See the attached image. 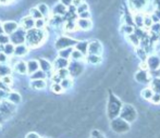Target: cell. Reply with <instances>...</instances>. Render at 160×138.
Segmentation results:
<instances>
[{"label": "cell", "mask_w": 160, "mask_h": 138, "mask_svg": "<svg viewBox=\"0 0 160 138\" xmlns=\"http://www.w3.org/2000/svg\"><path fill=\"white\" fill-rule=\"evenodd\" d=\"M45 33L42 29H31L28 33L26 34V42L31 47H36L44 40Z\"/></svg>", "instance_id": "obj_1"}, {"label": "cell", "mask_w": 160, "mask_h": 138, "mask_svg": "<svg viewBox=\"0 0 160 138\" xmlns=\"http://www.w3.org/2000/svg\"><path fill=\"white\" fill-rule=\"evenodd\" d=\"M26 39V33L25 29L20 28L18 31H15L13 34H11L10 36V40L12 42L13 45H22L24 42V40Z\"/></svg>", "instance_id": "obj_2"}, {"label": "cell", "mask_w": 160, "mask_h": 138, "mask_svg": "<svg viewBox=\"0 0 160 138\" xmlns=\"http://www.w3.org/2000/svg\"><path fill=\"white\" fill-rule=\"evenodd\" d=\"M15 106L14 103L10 102V101H7V102H3L1 106H0V113L3 115L4 117H8L14 112L15 110Z\"/></svg>", "instance_id": "obj_3"}, {"label": "cell", "mask_w": 160, "mask_h": 138, "mask_svg": "<svg viewBox=\"0 0 160 138\" xmlns=\"http://www.w3.org/2000/svg\"><path fill=\"white\" fill-rule=\"evenodd\" d=\"M74 42H75L74 40L70 39V38H68V37H61L56 42V48L60 49V50L65 49V48H70Z\"/></svg>", "instance_id": "obj_4"}, {"label": "cell", "mask_w": 160, "mask_h": 138, "mask_svg": "<svg viewBox=\"0 0 160 138\" xmlns=\"http://www.w3.org/2000/svg\"><path fill=\"white\" fill-rule=\"evenodd\" d=\"M18 29H19V25H18L17 22L8 21L3 24V32L7 35H11V34H13Z\"/></svg>", "instance_id": "obj_5"}, {"label": "cell", "mask_w": 160, "mask_h": 138, "mask_svg": "<svg viewBox=\"0 0 160 138\" xmlns=\"http://www.w3.org/2000/svg\"><path fill=\"white\" fill-rule=\"evenodd\" d=\"M102 51V47H101L99 42H92L88 44V52L91 55H96L99 56Z\"/></svg>", "instance_id": "obj_6"}, {"label": "cell", "mask_w": 160, "mask_h": 138, "mask_svg": "<svg viewBox=\"0 0 160 138\" xmlns=\"http://www.w3.org/2000/svg\"><path fill=\"white\" fill-rule=\"evenodd\" d=\"M34 26H35V20H34L31 15L25 17L22 20V27H23V29L31 31V29H33Z\"/></svg>", "instance_id": "obj_7"}, {"label": "cell", "mask_w": 160, "mask_h": 138, "mask_svg": "<svg viewBox=\"0 0 160 138\" xmlns=\"http://www.w3.org/2000/svg\"><path fill=\"white\" fill-rule=\"evenodd\" d=\"M68 65H69V61H68L67 59L60 57V58L56 59L52 67L58 71V70H60V69H67Z\"/></svg>", "instance_id": "obj_8"}, {"label": "cell", "mask_w": 160, "mask_h": 138, "mask_svg": "<svg viewBox=\"0 0 160 138\" xmlns=\"http://www.w3.org/2000/svg\"><path fill=\"white\" fill-rule=\"evenodd\" d=\"M39 69V62L37 60H30L28 62V73L32 75L33 73L38 71Z\"/></svg>", "instance_id": "obj_9"}, {"label": "cell", "mask_w": 160, "mask_h": 138, "mask_svg": "<svg viewBox=\"0 0 160 138\" xmlns=\"http://www.w3.org/2000/svg\"><path fill=\"white\" fill-rule=\"evenodd\" d=\"M38 62H39V69H42V71H44L45 73H47V72H49L50 70H52L53 67L51 65V63L49 62L48 60H46V59H39Z\"/></svg>", "instance_id": "obj_10"}, {"label": "cell", "mask_w": 160, "mask_h": 138, "mask_svg": "<svg viewBox=\"0 0 160 138\" xmlns=\"http://www.w3.org/2000/svg\"><path fill=\"white\" fill-rule=\"evenodd\" d=\"M14 69L18 73L25 74V73H28V63H25L24 61H20V62H18L17 64H15Z\"/></svg>", "instance_id": "obj_11"}, {"label": "cell", "mask_w": 160, "mask_h": 138, "mask_svg": "<svg viewBox=\"0 0 160 138\" xmlns=\"http://www.w3.org/2000/svg\"><path fill=\"white\" fill-rule=\"evenodd\" d=\"M78 26L83 31H87L92 27V22L88 19H80L78 22Z\"/></svg>", "instance_id": "obj_12"}, {"label": "cell", "mask_w": 160, "mask_h": 138, "mask_svg": "<svg viewBox=\"0 0 160 138\" xmlns=\"http://www.w3.org/2000/svg\"><path fill=\"white\" fill-rule=\"evenodd\" d=\"M53 14L55 15H63L65 12H67V8H65V6L63 3H58L56 4L55 7H53V10H52Z\"/></svg>", "instance_id": "obj_13"}, {"label": "cell", "mask_w": 160, "mask_h": 138, "mask_svg": "<svg viewBox=\"0 0 160 138\" xmlns=\"http://www.w3.org/2000/svg\"><path fill=\"white\" fill-rule=\"evenodd\" d=\"M28 49L26 46H24L23 44L22 45H18L17 47H15V50H14V55L18 56V57H23L25 56L26 53H28Z\"/></svg>", "instance_id": "obj_14"}, {"label": "cell", "mask_w": 160, "mask_h": 138, "mask_svg": "<svg viewBox=\"0 0 160 138\" xmlns=\"http://www.w3.org/2000/svg\"><path fill=\"white\" fill-rule=\"evenodd\" d=\"M8 100L10 101V102L14 103V105H19V103L21 102L22 98H21V96H20V94H18V92H10L8 96Z\"/></svg>", "instance_id": "obj_15"}, {"label": "cell", "mask_w": 160, "mask_h": 138, "mask_svg": "<svg viewBox=\"0 0 160 138\" xmlns=\"http://www.w3.org/2000/svg\"><path fill=\"white\" fill-rule=\"evenodd\" d=\"M14 50H15V47L13 44H7L2 47V51L6 53L7 56H11V55H14Z\"/></svg>", "instance_id": "obj_16"}, {"label": "cell", "mask_w": 160, "mask_h": 138, "mask_svg": "<svg viewBox=\"0 0 160 138\" xmlns=\"http://www.w3.org/2000/svg\"><path fill=\"white\" fill-rule=\"evenodd\" d=\"M11 73V67L6 64H0V77H4V76L10 75Z\"/></svg>", "instance_id": "obj_17"}, {"label": "cell", "mask_w": 160, "mask_h": 138, "mask_svg": "<svg viewBox=\"0 0 160 138\" xmlns=\"http://www.w3.org/2000/svg\"><path fill=\"white\" fill-rule=\"evenodd\" d=\"M45 77H46V73L44 71H42V70H38L37 72H35V73H33L31 75V80L32 81L45 80Z\"/></svg>", "instance_id": "obj_18"}, {"label": "cell", "mask_w": 160, "mask_h": 138, "mask_svg": "<svg viewBox=\"0 0 160 138\" xmlns=\"http://www.w3.org/2000/svg\"><path fill=\"white\" fill-rule=\"evenodd\" d=\"M32 87L34 89H37V90H42L46 87V83H45L44 80H38V81H33L32 83Z\"/></svg>", "instance_id": "obj_19"}, {"label": "cell", "mask_w": 160, "mask_h": 138, "mask_svg": "<svg viewBox=\"0 0 160 138\" xmlns=\"http://www.w3.org/2000/svg\"><path fill=\"white\" fill-rule=\"evenodd\" d=\"M72 52H73V50H72V48L70 47V48H65V49H62V50H60L59 51V56L61 57V58L69 59V58H71Z\"/></svg>", "instance_id": "obj_20"}, {"label": "cell", "mask_w": 160, "mask_h": 138, "mask_svg": "<svg viewBox=\"0 0 160 138\" xmlns=\"http://www.w3.org/2000/svg\"><path fill=\"white\" fill-rule=\"evenodd\" d=\"M76 50L81 51L82 53H85L86 51H88V44L86 42H82L76 44Z\"/></svg>", "instance_id": "obj_21"}, {"label": "cell", "mask_w": 160, "mask_h": 138, "mask_svg": "<svg viewBox=\"0 0 160 138\" xmlns=\"http://www.w3.org/2000/svg\"><path fill=\"white\" fill-rule=\"evenodd\" d=\"M72 80L70 77H67V78H63V80H61V83H60V85L62 86V88H63V90H67V89H70V88L72 87Z\"/></svg>", "instance_id": "obj_22"}, {"label": "cell", "mask_w": 160, "mask_h": 138, "mask_svg": "<svg viewBox=\"0 0 160 138\" xmlns=\"http://www.w3.org/2000/svg\"><path fill=\"white\" fill-rule=\"evenodd\" d=\"M31 17H32L34 20H40L44 17V15L40 13V11L38 10L37 8H33V9H31Z\"/></svg>", "instance_id": "obj_23"}, {"label": "cell", "mask_w": 160, "mask_h": 138, "mask_svg": "<svg viewBox=\"0 0 160 138\" xmlns=\"http://www.w3.org/2000/svg\"><path fill=\"white\" fill-rule=\"evenodd\" d=\"M69 71H70V73H71L73 76L78 75V74L82 72V67H81L78 63H73V69H70Z\"/></svg>", "instance_id": "obj_24"}, {"label": "cell", "mask_w": 160, "mask_h": 138, "mask_svg": "<svg viewBox=\"0 0 160 138\" xmlns=\"http://www.w3.org/2000/svg\"><path fill=\"white\" fill-rule=\"evenodd\" d=\"M37 9L40 11V13H42L44 17H47V15L49 14V8L46 3H39L37 6Z\"/></svg>", "instance_id": "obj_25"}, {"label": "cell", "mask_w": 160, "mask_h": 138, "mask_svg": "<svg viewBox=\"0 0 160 138\" xmlns=\"http://www.w3.org/2000/svg\"><path fill=\"white\" fill-rule=\"evenodd\" d=\"M149 60H152V61H149V62H148V65L150 67V69H152V70H156L157 67H159V63H160L159 59L156 58V57H152V58L149 59Z\"/></svg>", "instance_id": "obj_26"}, {"label": "cell", "mask_w": 160, "mask_h": 138, "mask_svg": "<svg viewBox=\"0 0 160 138\" xmlns=\"http://www.w3.org/2000/svg\"><path fill=\"white\" fill-rule=\"evenodd\" d=\"M152 96H154V94H152V90L150 89V88H145V89L142 91V97H143L144 99L150 100Z\"/></svg>", "instance_id": "obj_27"}, {"label": "cell", "mask_w": 160, "mask_h": 138, "mask_svg": "<svg viewBox=\"0 0 160 138\" xmlns=\"http://www.w3.org/2000/svg\"><path fill=\"white\" fill-rule=\"evenodd\" d=\"M69 74H70V71L68 69H60V70H58V71H57V75L59 76L61 80L69 77Z\"/></svg>", "instance_id": "obj_28"}, {"label": "cell", "mask_w": 160, "mask_h": 138, "mask_svg": "<svg viewBox=\"0 0 160 138\" xmlns=\"http://www.w3.org/2000/svg\"><path fill=\"white\" fill-rule=\"evenodd\" d=\"M87 60H88V62L92 63V64H97V63L101 62V58L96 55H91L88 58H87Z\"/></svg>", "instance_id": "obj_29"}, {"label": "cell", "mask_w": 160, "mask_h": 138, "mask_svg": "<svg viewBox=\"0 0 160 138\" xmlns=\"http://www.w3.org/2000/svg\"><path fill=\"white\" fill-rule=\"evenodd\" d=\"M9 42H10V37H9V35L0 34V45H1V46H4V45L9 44Z\"/></svg>", "instance_id": "obj_30"}, {"label": "cell", "mask_w": 160, "mask_h": 138, "mask_svg": "<svg viewBox=\"0 0 160 138\" xmlns=\"http://www.w3.org/2000/svg\"><path fill=\"white\" fill-rule=\"evenodd\" d=\"M71 58H72V60H74V61H78L83 58V53L78 50H73V52H72V55H71Z\"/></svg>", "instance_id": "obj_31"}, {"label": "cell", "mask_w": 160, "mask_h": 138, "mask_svg": "<svg viewBox=\"0 0 160 138\" xmlns=\"http://www.w3.org/2000/svg\"><path fill=\"white\" fill-rule=\"evenodd\" d=\"M52 91L55 92V94H61L62 90H63V88H62V86L60 85L59 83H53L52 85Z\"/></svg>", "instance_id": "obj_32"}, {"label": "cell", "mask_w": 160, "mask_h": 138, "mask_svg": "<svg viewBox=\"0 0 160 138\" xmlns=\"http://www.w3.org/2000/svg\"><path fill=\"white\" fill-rule=\"evenodd\" d=\"M136 2H138V7H137V9H141L142 7H144L146 3H147V0H130V3L132 4V6L136 4Z\"/></svg>", "instance_id": "obj_33"}, {"label": "cell", "mask_w": 160, "mask_h": 138, "mask_svg": "<svg viewBox=\"0 0 160 138\" xmlns=\"http://www.w3.org/2000/svg\"><path fill=\"white\" fill-rule=\"evenodd\" d=\"M45 25H46V23H45V21L42 19L36 20V21H35V27L37 29H42L45 27Z\"/></svg>", "instance_id": "obj_34"}, {"label": "cell", "mask_w": 160, "mask_h": 138, "mask_svg": "<svg viewBox=\"0 0 160 138\" xmlns=\"http://www.w3.org/2000/svg\"><path fill=\"white\" fill-rule=\"evenodd\" d=\"M121 32L124 34H132L133 33V27L131 25H123L121 27Z\"/></svg>", "instance_id": "obj_35"}, {"label": "cell", "mask_w": 160, "mask_h": 138, "mask_svg": "<svg viewBox=\"0 0 160 138\" xmlns=\"http://www.w3.org/2000/svg\"><path fill=\"white\" fill-rule=\"evenodd\" d=\"M86 11H88V6H87L86 3H82L80 7H78V12L80 13H83V12H86Z\"/></svg>", "instance_id": "obj_36"}, {"label": "cell", "mask_w": 160, "mask_h": 138, "mask_svg": "<svg viewBox=\"0 0 160 138\" xmlns=\"http://www.w3.org/2000/svg\"><path fill=\"white\" fill-rule=\"evenodd\" d=\"M150 100H152V102L154 103V105H160V94L154 95Z\"/></svg>", "instance_id": "obj_37"}, {"label": "cell", "mask_w": 160, "mask_h": 138, "mask_svg": "<svg viewBox=\"0 0 160 138\" xmlns=\"http://www.w3.org/2000/svg\"><path fill=\"white\" fill-rule=\"evenodd\" d=\"M8 62V56L4 52L0 51V64H4V63Z\"/></svg>", "instance_id": "obj_38"}, {"label": "cell", "mask_w": 160, "mask_h": 138, "mask_svg": "<svg viewBox=\"0 0 160 138\" xmlns=\"http://www.w3.org/2000/svg\"><path fill=\"white\" fill-rule=\"evenodd\" d=\"M2 80V82H3L6 85H11L12 84V78H11V76L10 75H8V76H4V77H2L1 78Z\"/></svg>", "instance_id": "obj_39"}, {"label": "cell", "mask_w": 160, "mask_h": 138, "mask_svg": "<svg viewBox=\"0 0 160 138\" xmlns=\"http://www.w3.org/2000/svg\"><path fill=\"white\" fill-rule=\"evenodd\" d=\"M139 17H141V15H136V17H135V23L138 26H142V25H144V19Z\"/></svg>", "instance_id": "obj_40"}, {"label": "cell", "mask_w": 160, "mask_h": 138, "mask_svg": "<svg viewBox=\"0 0 160 138\" xmlns=\"http://www.w3.org/2000/svg\"><path fill=\"white\" fill-rule=\"evenodd\" d=\"M9 94L7 91H4V90H0V101L1 100H6L7 98H8Z\"/></svg>", "instance_id": "obj_41"}, {"label": "cell", "mask_w": 160, "mask_h": 138, "mask_svg": "<svg viewBox=\"0 0 160 138\" xmlns=\"http://www.w3.org/2000/svg\"><path fill=\"white\" fill-rule=\"evenodd\" d=\"M74 27H75V24H74L73 22H68L67 25H65V28H67L68 31H73Z\"/></svg>", "instance_id": "obj_42"}, {"label": "cell", "mask_w": 160, "mask_h": 138, "mask_svg": "<svg viewBox=\"0 0 160 138\" xmlns=\"http://www.w3.org/2000/svg\"><path fill=\"white\" fill-rule=\"evenodd\" d=\"M0 90H4V91H9V87L8 85H6L2 80H0Z\"/></svg>", "instance_id": "obj_43"}, {"label": "cell", "mask_w": 160, "mask_h": 138, "mask_svg": "<svg viewBox=\"0 0 160 138\" xmlns=\"http://www.w3.org/2000/svg\"><path fill=\"white\" fill-rule=\"evenodd\" d=\"M91 17V13L88 12V11H86V12H83L80 14V19H88V17Z\"/></svg>", "instance_id": "obj_44"}, {"label": "cell", "mask_w": 160, "mask_h": 138, "mask_svg": "<svg viewBox=\"0 0 160 138\" xmlns=\"http://www.w3.org/2000/svg\"><path fill=\"white\" fill-rule=\"evenodd\" d=\"M144 25L148 26V27L152 25V20H150V17H145V20H144Z\"/></svg>", "instance_id": "obj_45"}, {"label": "cell", "mask_w": 160, "mask_h": 138, "mask_svg": "<svg viewBox=\"0 0 160 138\" xmlns=\"http://www.w3.org/2000/svg\"><path fill=\"white\" fill-rule=\"evenodd\" d=\"M26 138H40V136L38 134H36V133H28V135H26Z\"/></svg>", "instance_id": "obj_46"}, {"label": "cell", "mask_w": 160, "mask_h": 138, "mask_svg": "<svg viewBox=\"0 0 160 138\" xmlns=\"http://www.w3.org/2000/svg\"><path fill=\"white\" fill-rule=\"evenodd\" d=\"M72 3H73V6H75V7H80L81 4L84 3V2H83V0H73Z\"/></svg>", "instance_id": "obj_47"}, {"label": "cell", "mask_w": 160, "mask_h": 138, "mask_svg": "<svg viewBox=\"0 0 160 138\" xmlns=\"http://www.w3.org/2000/svg\"><path fill=\"white\" fill-rule=\"evenodd\" d=\"M72 1H73V0H61V2L64 4V6H68V4L72 3Z\"/></svg>", "instance_id": "obj_48"}, {"label": "cell", "mask_w": 160, "mask_h": 138, "mask_svg": "<svg viewBox=\"0 0 160 138\" xmlns=\"http://www.w3.org/2000/svg\"><path fill=\"white\" fill-rule=\"evenodd\" d=\"M8 1H9V0H0V3H1V4H6Z\"/></svg>", "instance_id": "obj_49"}, {"label": "cell", "mask_w": 160, "mask_h": 138, "mask_svg": "<svg viewBox=\"0 0 160 138\" xmlns=\"http://www.w3.org/2000/svg\"><path fill=\"white\" fill-rule=\"evenodd\" d=\"M2 32H3V25L0 24V34H2Z\"/></svg>", "instance_id": "obj_50"}, {"label": "cell", "mask_w": 160, "mask_h": 138, "mask_svg": "<svg viewBox=\"0 0 160 138\" xmlns=\"http://www.w3.org/2000/svg\"><path fill=\"white\" fill-rule=\"evenodd\" d=\"M158 72H159V74H160V69H158Z\"/></svg>", "instance_id": "obj_51"}, {"label": "cell", "mask_w": 160, "mask_h": 138, "mask_svg": "<svg viewBox=\"0 0 160 138\" xmlns=\"http://www.w3.org/2000/svg\"><path fill=\"white\" fill-rule=\"evenodd\" d=\"M0 130H1V125H0Z\"/></svg>", "instance_id": "obj_52"}, {"label": "cell", "mask_w": 160, "mask_h": 138, "mask_svg": "<svg viewBox=\"0 0 160 138\" xmlns=\"http://www.w3.org/2000/svg\"><path fill=\"white\" fill-rule=\"evenodd\" d=\"M0 106H1V103H0Z\"/></svg>", "instance_id": "obj_53"}]
</instances>
